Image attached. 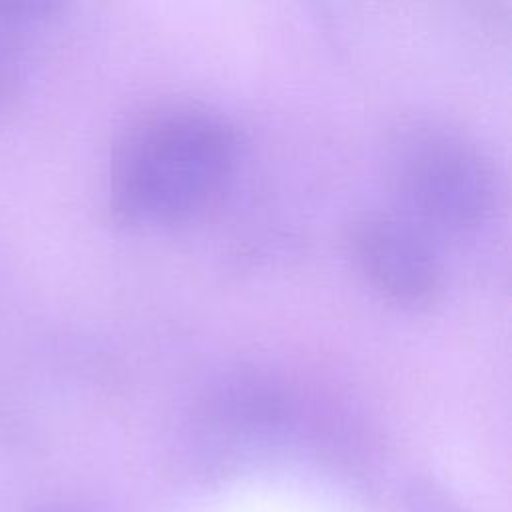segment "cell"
<instances>
[{
  "mask_svg": "<svg viewBox=\"0 0 512 512\" xmlns=\"http://www.w3.org/2000/svg\"><path fill=\"white\" fill-rule=\"evenodd\" d=\"M238 158L232 126L196 104H162L134 118L110 162V204L132 224L182 222L216 200Z\"/></svg>",
  "mask_w": 512,
  "mask_h": 512,
  "instance_id": "6da1fadb",
  "label": "cell"
},
{
  "mask_svg": "<svg viewBox=\"0 0 512 512\" xmlns=\"http://www.w3.org/2000/svg\"><path fill=\"white\" fill-rule=\"evenodd\" d=\"M392 178L410 214L440 230L476 226L494 202L490 162L474 142L448 128L404 132L394 146Z\"/></svg>",
  "mask_w": 512,
  "mask_h": 512,
  "instance_id": "7a4b0ae2",
  "label": "cell"
},
{
  "mask_svg": "<svg viewBox=\"0 0 512 512\" xmlns=\"http://www.w3.org/2000/svg\"><path fill=\"white\" fill-rule=\"evenodd\" d=\"M346 240L358 270L392 302L422 306L438 292V260L412 222L386 212H364L350 222Z\"/></svg>",
  "mask_w": 512,
  "mask_h": 512,
  "instance_id": "3957f363",
  "label": "cell"
},
{
  "mask_svg": "<svg viewBox=\"0 0 512 512\" xmlns=\"http://www.w3.org/2000/svg\"><path fill=\"white\" fill-rule=\"evenodd\" d=\"M56 12L54 2L0 0V116L24 94L36 46Z\"/></svg>",
  "mask_w": 512,
  "mask_h": 512,
  "instance_id": "277c9868",
  "label": "cell"
},
{
  "mask_svg": "<svg viewBox=\"0 0 512 512\" xmlns=\"http://www.w3.org/2000/svg\"><path fill=\"white\" fill-rule=\"evenodd\" d=\"M404 512H466L460 502L432 480H416L404 496Z\"/></svg>",
  "mask_w": 512,
  "mask_h": 512,
  "instance_id": "5b68a950",
  "label": "cell"
},
{
  "mask_svg": "<svg viewBox=\"0 0 512 512\" xmlns=\"http://www.w3.org/2000/svg\"><path fill=\"white\" fill-rule=\"evenodd\" d=\"M34 512H94V510L74 506V504H46V506H38Z\"/></svg>",
  "mask_w": 512,
  "mask_h": 512,
  "instance_id": "8992f818",
  "label": "cell"
}]
</instances>
